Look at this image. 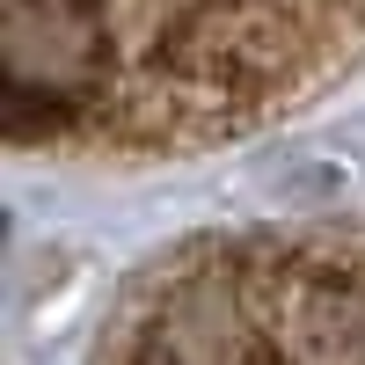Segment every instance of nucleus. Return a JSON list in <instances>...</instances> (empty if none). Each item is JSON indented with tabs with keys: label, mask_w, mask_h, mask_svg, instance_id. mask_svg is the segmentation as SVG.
Instances as JSON below:
<instances>
[{
	"label": "nucleus",
	"mask_w": 365,
	"mask_h": 365,
	"mask_svg": "<svg viewBox=\"0 0 365 365\" xmlns=\"http://www.w3.org/2000/svg\"><path fill=\"white\" fill-rule=\"evenodd\" d=\"M365 51V0H8L15 132L66 154L212 146Z\"/></svg>",
	"instance_id": "1"
},
{
	"label": "nucleus",
	"mask_w": 365,
	"mask_h": 365,
	"mask_svg": "<svg viewBox=\"0 0 365 365\" xmlns=\"http://www.w3.org/2000/svg\"><path fill=\"white\" fill-rule=\"evenodd\" d=\"M103 365H365V234H241L168 256Z\"/></svg>",
	"instance_id": "2"
}]
</instances>
